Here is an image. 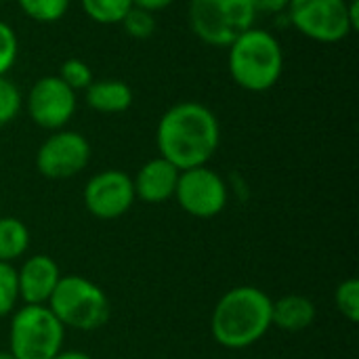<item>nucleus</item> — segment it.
<instances>
[{"label":"nucleus","mask_w":359,"mask_h":359,"mask_svg":"<svg viewBox=\"0 0 359 359\" xmlns=\"http://www.w3.org/2000/svg\"><path fill=\"white\" fill-rule=\"evenodd\" d=\"M65 328L46 305H23L13 311L8 351L15 359H53L63 347Z\"/></svg>","instance_id":"5"},{"label":"nucleus","mask_w":359,"mask_h":359,"mask_svg":"<svg viewBox=\"0 0 359 359\" xmlns=\"http://www.w3.org/2000/svg\"><path fill=\"white\" fill-rule=\"evenodd\" d=\"M175 0H133V6H139L143 11H149V13H160L164 8H168Z\"/></svg>","instance_id":"26"},{"label":"nucleus","mask_w":359,"mask_h":359,"mask_svg":"<svg viewBox=\"0 0 359 359\" xmlns=\"http://www.w3.org/2000/svg\"><path fill=\"white\" fill-rule=\"evenodd\" d=\"M156 143L160 156L179 170L206 166L221 143L219 118L204 103H175L158 122Z\"/></svg>","instance_id":"1"},{"label":"nucleus","mask_w":359,"mask_h":359,"mask_svg":"<svg viewBox=\"0 0 359 359\" xmlns=\"http://www.w3.org/2000/svg\"><path fill=\"white\" fill-rule=\"evenodd\" d=\"M286 17L301 36L320 44H337L353 34L347 0H290Z\"/></svg>","instance_id":"7"},{"label":"nucleus","mask_w":359,"mask_h":359,"mask_svg":"<svg viewBox=\"0 0 359 359\" xmlns=\"http://www.w3.org/2000/svg\"><path fill=\"white\" fill-rule=\"evenodd\" d=\"M29 248V231L17 217H0V263L21 259Z\"/></svg>","instance_id":"16"},{"label":"nucleus","mask_w":359,"mask_h":359,"mask_svg":"<svg viewBox=\"0 0 359 359\" xmlns=\"http://www.w3.org/2000/svg\"><path fill=\"white\" fill-rule=\"evenodd\" d=\"M74 93L78 90H86L90 86V82L95 80L93 78V72L88 67V63L84 59H78V57H69L61 63L59 67V74H57Z\"/></svg>","instance_id":"21"},{"label":"nucleus","mask_w":359,"mask_h":359,"mask_svg":"<svg viewBox=\"0 0 359 359\" xmlns=\"http://www.w3.org/2000/svg\"><path fill=\"white\" fill-rule=\"evenodd\" d=\"M23 107L21 90L6 76H0V128L11 124Z\"/></svg>","instance_id":"23"},{"label":"nucleus","mask_w":359,"mask_h":359,"mask_svg":"<svg viewBox=\"0 0 359 359\" xmlns=\"http://www.w3.org/2000/svg\"><path fill=\"white\" fill-rule=\"evenodd\" d=\"M179 175H181V170L177 166H172L168 160H164L162 156L147 160L133 179L135 198H139L147 204L168 202L170 198H175Z\"/></svg>","instance_id":"13"},{"label":"nucleus","mask_w":359,"mask_h":359,"mask_svg":"<svg viewBox=\"0 0 359 359\" xmlns=\"http://www.w3.org/2000/svg\"><path fill=\"white\" fill-rule=\"evenodd\" d=\"M78 107L76 93L55 74L38 78L25 97L29 120L44 130H61L74 118Z\"/></svg>","instance_id":"10"},{"label":"nucleus","mask_w":359,"mask_h":359,"mask_svg":"<svg viewBox=\"0 0 359 359\" xmlns=\"http://www.w3.org/2000/svg\"><path fill=\"white\" fill-rule=\"evenodd\" d=\"M318 309L303 294H286L271 305V326L284 332H303L316 322Z\"/></svg>","instance_id":"15"},{"label":"nucleus","mask_w":359,"mask_h":359,"mask_svg":"<svg viewBox=\"0 0 359 359\" xmlns=\"http://www.w3.org/2000/svg\"><path fill=\"white\" fill-rule=\"evenodd\" d=\"M86 105L95 109L97 114L114 116V114H124L130 109L135 95L133 88L118 78H103V80H93L90 86L84 90Z\"/></svg>","instance_id":"14"},{"label":"nucleus","mask_w":359,"mask_h":359,"mask_svg":"<svg viewBox=\"0 0 359 359\" xmlns=\"http://www.w3.org/2000/svg\"><path fill=\"white\" fill-rule=\"evenodd\" d=\"M19 55V38L13 25L0 19V76H6Z\"/></svg>","instance_id":"24"},{"label":"nucleus","mask_w":359,"mask_h":359,"mask_svg":"<svg viewBox=\"0 0 359 359\" xmlns=\"http://www.w3.org/2000/svg\"><path fill=\"white\" fill-rule=\"evenodd\" d=\"M122 29L126 36L135 38V40H147L156 34V27H158V21H156V15L149 13V11H143L139 6H133L126 17L122 19Z\"/></svg>","instance_id":"19"},{"label":"nucleus","mask_w":359,"mask_h":359,"mask_svg":"<svg viewBox=\"0 0 359 359\" xmlns=\"http://www.w3.org/2000/svg\"><path fill=\"white\" fill-rule=\"evenodd\" d=\"M17 4L36 23H57L67 15L72 0H17Z\"/></svg>","instance_id":"18"},{"label":"nucleus","mask_w":359,"mask_h":359,"mask_svg":"<svg viewBox=\"0 0 359 359\" xmlns=\"http://www.w3.org/2000/svg\"><path fill=\"white\" fill-rule=\"evenodd\" d=\"M347 15H349L351 29H353V32H358L359 29V0H347Z\"/></svg>","instance_id":"27"},{"label":"nucleus","mask_w":359,"mask_h":359,"mask_svg":"<svg viewBox=\"0 0 359 359\" xmlns=\"http://www.w3.org/2000/svg\"><path fill=\"white\" fill-rule=\"evenodd\" d=\"M46 307L63 324L80 332L99 330L109 320V299L101 286L82 276H61Z\"/></svg>","instance_id":"4"},{"label":"nucleus","mask_w":359,"mask_h":359,"mask_svg":"<svg viewBox=\"0 0 359 359\" xmlns=\"http://www.w3.org/2000/svg\"><path fill=\"white\" fill-rule=\"evenodd\" d=\"M248 0H189L187 21L198 40L208 46L227 48L240 34L255 25Z\"/></svg>","instance_id":"6"},{"label":"nucleus","mask_w":359,"mask_h":359,"mask_svg":"<svg viewBox=\"0 0 359 359\" xmlns=\"http://www.w3.org/2000/svg\"><path fill=\"white\" fill-rule=\"evenodd\" d=\"M61 280L59 265L48 255H34L17 271L19 299L23 305H46Z\"/></svg>","instance_id":"12"},{"label":"nucleus","mask_w":359,"mask_h":359,"mask_svg":"<svg viewBox=\"0 0 359 359\" xmlns=\"http://www.w3.org/2000/svg\"><path fill=\"white\" fill-rule=\"evenodd\" d=\"M175 198L187 215L196 219H212L225 210L229 191L225 179L217 170L196 166L181 170Z\"/></svg>","instance_id":"9"},{"label":"nucleus","mask_w":359,"mask_h":359,"mask_svg":"<svg viewBox=\"0 0 359 359\" xmlns=\"http://www.w3.org/2000/svg\"><path fill=\"white\" fill-rule=\"evenodd\" d=\"M2 2H4V0H0V4H2Z\"/></svg>","instance_id":"30"},{"label":"nucleus","mask_w":359,"mask_h":359,"mask_svg":"<svg viewBox=\"0 0 359 359\" xmlns=\"http://www.w3.org/2000/svg\"><path fill=\"white\" fill-rule=\"evenodd\" d=\"M84 208L101 219V221H114L124 217L133 204H135V187L133 177H128L122 170H101L88 179L82 191Z\"/></svg>","instance_id":"11"},{"label":"nucleus","mask_w":359,"mask_h":359,"mask_svg":"<svg viewBox=\"0 0 359 359\" xmlns=\"http://www.w3.org/2000/svg\"><path fill=\"white\" fill-rule=\"evenodd\" d=\"M53 359H93L84 351H59Z\"/></svg>","instance_id":"28"},{"label":"nucleus","mask_w":359,"mask_h":359,"mask_svg":"<svg viewBox=\"0 0 359 359\" xmlns=\"http://www.w3.org/2000/svg\"><path fill=\"white\" fill-rule=\"evenodd\" d=\"M255 15H280L286 13L290 0H248Z\"/></svg>","instance_id":"25"},{"label":"nucleus","mask_w":359,"mask_h":359,"mask_svg":"<svg viewBox=\"0 0 359 359\" xmlns=\"http://www.w3.org/2000/svg\"><path fill=\"white\" fill-rule=\"evenodd\" d=\"M334 305L341 311L343 318H347L351 324L359 322V282L355 278H349L337 286L334 292Z\"/></svg>","instance_id":"22"},{"label":"nucleus","mask_w":359,"mask_h":359,"mask_svg":"<svg viewBox=\"0 0 359 359\" xmlns=\"http://www.w3.org/2000/svg\"><path fill=\"white\" fill-rule=\"evenodd\" d=\"M0 208H2V206H0Z\"/></svg>","instance_id":"31"},{"label":"nucleus","mask_w":359,"mask_h":359,"mask_svg":"<svg viewBox=\"0 0 359 359\" xmlns=\"http://www.w3.org/2000/svg\"><path fill=\"white\" fill-rule=\"evenodd\" d=\"M90 162V143L82 133L55 130L36 151V168L44 179L63 181L80 175Z\"/></svg>","instance_id":"8"},{"label":"nucleus","mask_w":359,"mask_h":359,"mask_svg":"<svg viewBox=\"0 0 359 359\" xmlns=\"http://www.w3.org/2000/svg\"><path fill=\"white\" fill-rule=\"evenodd\" d=\"M84 15L99 25H120L133 8V0H80Z\"/></svg>","instance_id":"17"},{"label":"nucleus","mask_w":359,"mask_h":359,"mask_svg":"<svg viewBox=\"0 0 359 359\" xmlns=\"http://www.w3.org/2000/svg\"><path fill=\"white\" fill-rule=\"evenodd\" d=\"M19 303L17 269L11 263H0V318L13 316Z\"/></svg>","instance_id":"20"},{"label":"nucleus","mask_w":359,"mask_h":359,"mask_svg":"<svg viewBox=\"0 0 359 359\" xmlns=\"http://www.w3.org/2000/svg\"><path fill=\"white\" fill-rule=\"evenodd\" d=\"M0 359H15L11 351H0Z\"/></svg>","instance_id":"29"},{"label":"nucleus","mask_w":359,"mask_h":359,"mask_svg":"<svg viewBox=\"0 0 359 359\" xmlns=\"http://www.w3.org/2000/svg\"><path fill=\"white\" fill-rule=\"evenodd\" d=\"M231 80L248 93L273 88L284 72V50L276 34L252 25L227 46Z\"/></svg>","instance_id":"3"},{"label":"nucleus","mask_w":359,"mask_h":359,"mask_svg":"<svg viewBox=\"0 0 359 359\" xmlns=\"http://www.w3.org/2000/svg\"><path fill=\"white\" fill-rule=\"evenodd\" d=\"M267 292L257 286H236L225 292L210 318L212 339L225 349H246L259 343L271 328Z\"/></svg>","instance_id":"2"}]
</instances>
